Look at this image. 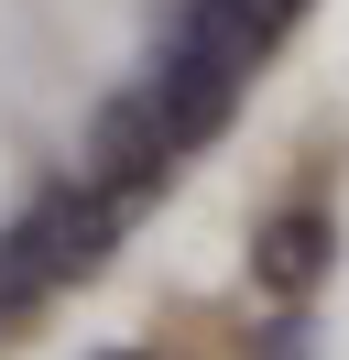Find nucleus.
<instances>
[{
  "instance_id": "obj_1",
  "label": "nucleus",
  "mask_w": 349,
  "mask_h": 360,
  "mask_svg": "<svg viewBox=\"0 0 349 360\" xmlns=\"http://www.w3.org/2000/svg\"><path fill=\"white\" fill-rule=\"evenodd\" d=\"M338 273V219H327L317 197H295V207H273V219L251 229V284L273 295V306H305V295Z\"/></svg>"
},
{
  "instance_id": "obj_2",
  "label": "nucleus",
  "mask_w": 349,
  "mask_h": 360,
  "mask_svg": "<svg viewBox=\"0 0 349 360\" xmlns=\"http://www.w3.org/2000/svg\"><path fill=\"white\" fill-rule=\"evenodd\" d=\"M174 164H186V153H174V142L153 131V110H142V98L120 88V98H109V110H99V142H87V175H99L109 197H131V207H142L153 186L174 175Z\"/></svg>"
},
{
  "instance_id": "obj_3",
  "label": "nucleus",
  "mask_w": 349,
  "mask_h": 360,
  "mask_svg": "<svg viewBox=\"0 0 349 360\" xmlns=\"http://www.w3.org/2000/svg\"><path fill=\"white\" fill-rule=\"evenodd\" d=\"M33 295H55V251H44V229L22 219L11 240H0V328H11V316L33 306Z\"/></svg>"
},
{
  "instance_id": "obj_4",
  "label": "nucleus",
  "mask_w": 349,
  "mask_h": 360,
  "mask_svg": "<svg viewBox=\"0 0 349 360\" xmlns=\"http://www.w3.org/2000/svg\"><path fill=\"white\" fill-rule=\"evenodd\" d=\"M251 360H317V316H305V306H273L251 328Z\"/></svg>"
},
{
  "instance_id": "obj_5",
  "label": "nucleus",
  "mask_w": 349,
  "mask_h": 360,
  "mask_svg": "<svg viewBox=\"0 0 349 360\" xmlns=\"http://www.w3.org/2000/svg\"><path fill=\"white\" fill-rule=\"evenodd\" d=\"M99 360H142V349H99Z\"/></svg>"
}]
</instances>
